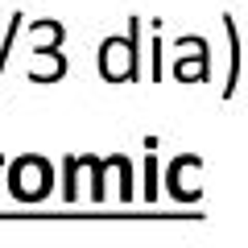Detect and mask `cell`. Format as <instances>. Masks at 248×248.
Masks as SVG:
<instances>
[{
	"label": "cell",
	"instance_id": "cell-1",
	"mask_svg": "<svg viewBox=\"0 0 248 248\" xmlns=\"http://www.w3.org/2000/svg\"><path fill=\"white\" fill-rule=\"evenodd\" d=\"M21 25H25V17L13 13V17H9V33H4V46H0V75H4V62H9V50H13V42H17V29Z\"/></svg>",
	"mask_w": 248,
	"mask_h": 248
},
{
	"label": "cell",
	"instance_id": "cell-2",
	"mask_svg": "<svg viewBox=\"0 0 248 248\" xmlns=\"http://www.w3.org/2000/svg\"><path fill=\"white\" fill-rule=\"evenodd\" d=\"M62 166H66V186H62V195L75 199V166H79V157H66Z\"/></svg>",
	"mask_w": 248,
	"mask_h": 248
}]
</instances>
